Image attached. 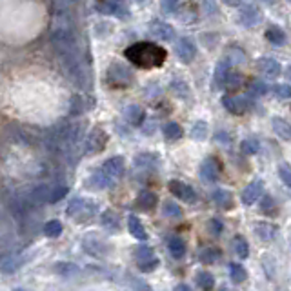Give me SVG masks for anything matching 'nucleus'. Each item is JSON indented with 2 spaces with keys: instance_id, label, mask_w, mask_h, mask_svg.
Masks as SVG:
<instances>
[{
  "instance_id": "obj_1",
  "label": "nucleus",
  "mask_w": 291,
  "mask_h": 291,
  "mask_svg": "<svg viewBox=\"0 0 291 291\" xmlns=\"http://www.w3.org/2000/svg\"><path fill=\"white\" fill-rule=\"evenodd\" d=\"M124 55L129 62H133L135 66L142 67V69L160 67L167 57L166 50L153 42H135L126 50Z\"/></svg>"
},
{
  "instance_id": "obj_2",
  "label": "nucleus",
  "mask_w": 291,
  "mask_h": 291,
  "mask_svg": "<svg viewBox=\"0 0 291 291\" xmlns=\"http://www.w3.org/2000/svg\"><path fill=\"white\" fill-rule=\"evenodd\" d=\"M126 164L122 157H111L108 158L100 169H96L89 179V186L95 189H108L115 186V182L124 175Z\"/></svg>"
},
{
  "instance_id": "obj_3",
  "label": "nucleus",
  "mask_w": 291,
  "mask_h": 291,
  "mask_svg": "<svg viewBox=\"0 0 291 291\" xmlns=\"http://www.w3.org/2000/svg\"><path fill=\"white\" fill-rule=\"evenodd\" d=\"M96 213V204L87 199H73L67 206V215L77 221H87Z\"/></svg>"
},
{
  "instance_id": "obj_4",
  "label": "nucleus",
  "mask_w": 291,
  "mask_h": 291,
  "mask_svg": "<svg viewBox=\"0 0 291 291\" xmlns=\"http://www.w3.org/2000/svg\"><path fill=\"white\" fill-rule=\"evenodd\" d=\"M237 22L244 28H257L262 22V11L255 4H240L237 13Z\"/></svg>"
},
{
  "instance_id": "obj_5",
  "label": "nucleus",
  "mask_w": 291,
  "mask_h": 291,
  "mask_svg": "<svg viewBox=\"0 0 291 291\" xmlns=\"http://www.w3.org/2000/svg\"><path fill=\"white\" fill-rule=\"evenodd\" d=\"M108 80H109V84H113V86H116V87H126L133 82V75H131V71H129L128 66L116 62L109 67Z\"/></svg>"
},
{
  "instance_id": "obj_6",
  "label": "nucleus",
  "mask_w": 291,
  "mask_h": 291,
  "mask_svg": "<svg viewBox=\"0 0 291 291\" xmlns=\"http://www.w3.org/2000/svg\"><path fill=\"white\" fill-rule=\"evenodd\" d=\"M106 144H108V135L102 128H93L89 131L86 138V146H84V150H86L87 155H95L100 153V151L104 150Z\"/></svg>"
},
{
  "instance_id": "obj_7",
  "label": "nucleus",
  "mask_w": 291,
  "mask_h": 291,
  "mask_svg": "<svg viewBox=\"0 0 291 291\" xmlns=\"http://www.w3.org/2000/svg\"><path fill=\"white\" fill-rule=\"evenodd\" d=\"M221 171H222V164L219 162V158L208 157L200 164V179L204 182H216L219 177H221Z\"/></svg>"
},
{
  "instance_id": "obj_8",
  "label": "nucleus",
  "mask_w": 291,
  "mask_h": 291,
  "mask_svg": "<svg viewBox=\"0 0 291 291\" xmlns=\"http://www.w3.org/2000/svg\"><path fill=\"white\" fill-rule=\"evenodd\" d=\"M135 257H137V266L140 268L142 271L155 270V268H157V264H158L153 250H151L150 246H146V244L138 246L137 251H135Z\"/></svg>"
},
{
  "instance_id": "obj_9",
  "label": "nucleus",
  "mask_w": 291,
  "mask_h": 291,
  "mask_svg": "<svg viewBox=\"0 0 291 291\" xmlns=\"http://www.w3.org/2000/svg\"><path fill=\"white\" fill-rule=\"evenodd\" d=\"M169 191L173 193L177 199L184 200V202L191 204L197 200V193L191 186H187L186 182H180V180H171L169 182Z\"/></svg>"
},
{
  "instance_id": "obj_10",
  "label": "nucleus",
  "mask_w": 291,
  "mask_h": 291,
  "mask_svg": "<svg viewBox=\"0 0 291 291\" xmlns=\"http://www.w3.org/2000/svg\"><path fill=\"white\" fill-rule=\"evenodd\" d=\"M222 106H224L231 115H242V113L248 111L250 102H248V99H244V96L226 95L222 96Z\"/></svg>"
},
{
  "instance_id": "obj_11",
  "label": "nucleus",
  "mask_w": 291,
  "mask_h": 291,
  "mask_svg": "<svg viewBox=\"0 0 291 291\" xmlns=\"http://www.w3.org/2000/svg\"><path fill=\"white\" fill-rule=\"evenodd\" d=\"M175 53H177V57H179L184 64H189L193 58H195L197 47H195V44H193V40H189V38L184 37V38H179V42H177Z\"/></svg>"
},
{
  "instance_id": "obj_12",
  "label": "nucleus",
  "mask_w": 291,
  "mask_h": 291,
  "mask_svg": "<svg viewBox=\"0 0 291 291\" xmlns=\"http://www.w3.org/2000/svg\"><path fill=\"white\" fill-rule=\"evenodd\" d=\"M262 191H264V184H262V180H253V182L248 184V186L244 187V191H242V195H240L242 202H244L246 206H251V204H255L258 199H260Z\"/></svg>"
},
{
  "instance_id": "obj_13",
  "label": "nucleus",
  "mask_w": 291,
  "mask_h": 291,
  "mask_svg": "<svg viewBox=\"0 0 291 291\" xmlns=\"http://www.w3.org/2000/svg\"><path fill=\"white\" fill-rule=\"evenodd\" d=\"M82 246H84V250L87 251L89 255H93V257H104V253H106V244L102 240L99 238V235H87V237H84V242H82Z\"/></svg>"
},
{
  "instance_id": "obj_14",
  "label": "nucleus",
  "mask_w": 291,
  "mask_h": 291,
  "mask_svg": "<svg viewBox=\"0 0 291 291\" xmlns=\"http://www.w3.org/2000/svg\"><path fill=\"white\" fill-rule=\"evenodd\" d=\"M150 28H151V33H153L157 38H160V40L171 42L175 38V28L164 20H153Z\"/></svg>"
},
{
  "instance_id": "obj_15",
  "label": "nucleus",
  "mask_w": 291,
  "mask_h": 291,
  "mask_svg": "<svg viewBox=\"0 0 291 291\" xmlns=\"http://www.w3.org/2000/svg\"><path fill=\"white\" fill-rule=\"evenodd\" d=\"M257 67L262 75L268 77V79H275V77L280 75V64L275 60V58L264 57L257 62Z\"/></svg>"
},
{
  "instance_id": "obj_16",
  "label": "nucleus",
  "mask_w": 291,
  "mask_h": 291,
  "mask_svg": "<svg viewBox=\"0 0 291 291\" xmlns=\"http://www.w3.org/2000/svg\"><path fill=\"white\" fill-rule=\"evenodd\" d=\"M51 189L53 187L47 186V184H40V186H35L29 193L28 200L31 204H44V202H50V197H51Z\"/></svg>"
},
{
  "instance_id": "obj_17",
  "label": "nucleus",
  "mask_w": 291,
  "mask_h": 291,
  "mask_svg": "<svg viewBox=\"0 0 291 291\" xmlns=\"http://www.w3.org/2000/svg\"><path fill=\"white\" fill-rule=\"evenodd\" d=\"M157 202H158L157 195H155L153 191H150V189H144V191H140L137 197V208L144 209V211L153 209L155 206H157Z\"/></svg>"
},
{
  "instance_id": "obj_18",
  "label": "nucleus",
  "mask_w": 291,
  "mask_h": 291,
  "mask_svg": "<svg viewBox=\"0 0 291 291\" xmlns=\"http://www.w3.org/2000/svg\"><path fill=\"white\" fill-rule=\"evenodd\" d=\"M128 229H129V233L133 235L137 240H148V233H146V228L142 226V222H140V219L138 216H135V215H129V219H128Z\"/></svg>"
},
{
  "instance_id": "obj_19",
  "label": "nucleus",
  "mask_w": 291,
  "mask_h": 291,
  "mask_svg": "<svg viewBox=\"0 0 291 291\" xmlns=\"http://www.w3.org/2000/svg\"><path fill=\"white\" fill-rule=\"evenodd\" d=\"M124 116H126V120H128L129 124L140 126L142 122H144V118H146V113H144V109H142L140 106L131 104V106H128V108H126Z\"/></svg>"
},
{
  "instance_id": "obj_20",
  "label": "nucleus",
  "mask_w": 291,
  "mask_h": 291,
  "mask_svg": "<svg viewBox=\"0 0 291 291\" xmlns=\"http://www.w3.org/2000/svg\"><path fill=\"white\" fill-rule=\"evenodd\" d=\"M271 126H273L275 133L279 135L282 140L291 142V124L289 122L284 120V118H280V116H275L273 122H271Z\"/></svg>"
},
{
  "instance_id": "obj_21",
  "label": "nucleus",
  "mask_w": 291,
  "mask_h": 291,
  "mask_svg": "<svg viewBox=\"0 0 291 291\" xmlns=\"http://www.w3.org/2000/svg\"><path fill=\"white\" fill-rule=\"evenodd\" d=\"M135 166L138 169H144V171H151L158 166V157L153 153H142L135 158Z\"/></svg>"
},
{
  "instance_id": "obj_22",
  "label": "nucleus",
  "mask_w": 291,
  "mask_h": 291,
  "mask_svg": "<svg viewBox=\"0 0 291 291\" xmlns=\"http://www.w3.org/2000/svg\"><path fill=\"white\" fill-rule=\"evenodd\" d=\"M255 233L257 237L264 242H270L277 235V228L273 224H266V222H255Z\"/></svg>"
},
{
  "instance_id": "obj_23",
  "label": "nucleus",
  "mask_w": 291,
  "mask_h": 291,
  "mask_svg": "<svg viewBox=\"0 0 291 291\" xmlns=\"http://www.w3.org/2000/svg\"><path fill=\"white\" fill-rule=\"evenodd\" d=\"M266 40L271 42L273 46H284L287 40L286 33H284V29H280L279 26H270L266 29Z\"/></svg>"
},
{
  "instance_id": "obj_24",
  "label": "nucleus",
  "mask_w": 291,
  "mask_h": 291,
  "mask_svg": "<svg viewBox=\"0 0 291 291\" xmlns=\"http://www.w3.org/2000/svg\"><path fill=\"white\" fill-rule=\"evenodd\" d=\"M229 66H231V60L228 57L219 60V64L215 67V86H224V80L229 73Z\"/></svg>"
},
{
  "instance_id": "obj_25",
  "label": "nucleus",
  "mask_w": 291,
  "mask_h": 291,
  "mask_svg": "<svg viewBox=\"0 0 291 291\" xmlns=\"http://www.w3.org/2000/svg\"><path fill=\"white\" fill-rule=\"evenodd\" d=\"M195 284L202 291H211L215 287V277L209 271H199L195 277Z\"/></svg>"
},
{
  "instance_id": "obj_26",
  "label": "nucleus",
  "mask_w": 291,
  "mask_h": 291,
  "mask_svg": "<svg viewBox=\"0 0 291 291\" xmlns=\"http://www.w3.org/2000/svg\"><path fill=\"white\" fill-rule=\"evenodd\" d=\"M213 200H215L216 206L222 209L233 208V195L228 189H216V191L213 193Z\"/></svg>"
},
{
  "instance_id": "obj_27",
  "label": "nucleus",
  "mask_w": 291,
  "mask_h": 291,
  "mask_svg": "<svg viewBox=\"0 0 291 291\" xmlns=\"http://www.w3.org/2000/svg\"><path fill=\"white\" fill-rule=\"evenodd\" d=\"M24 257H6L4 260L0 262V270L4 273H13V271H17L24 264Z\"/></svg>"
},
{
  "instance_id": "obj_28",
  "label": "nucleus",
  "mask_w": 291,
  "mask_h": 291,
  "mask_svg": "<svg viewBox=\"0 0 291 291\" xmlns=\"http://www.w3.org/2000/svg\"><path fill=\"white\" fill-rule=\"evenodd\" d=\"M162 131H164V137H166L167 140H171V142H173V140H179V138L184 135V129L180 128V126L177 124V122H167V124L164 126Z\"/></svg>"
},
{
  "instance_id": "obj_29",
  "label": "nucleus",
  "mask_w": 291,
  "mask_h": 291,
  "mask_svg": "<svg viewBox=\"0 0 291 291\" xmlns=\"http://www.w3.org/2000/svg\"><path fill=\"white\" fill-rule=\"evenodd\" d=\"M233 248H235L237 257L240 258H248V255H250V244H248V240L242 235H237V237L233 238Z\"/></svg>"
},
{
  "instance_id": "obj_30",
  "label": "nucleus",
  "mask_w": 291,
  "mask_h": 291,
  "mask_svg": "<svg viewBox=\"0 0 291 291\" xmlns=\"http://www.w3.org/2000/svg\"><path fill=\"white\" fill-rule=\"evenodd\" d=\"M242 82H244V75H242V73H231V71H229L224 80V87L229 89V91H235V89H238V87L242 86Z\"/></svg>"
},
{
  "instance_id": "obj_31",
  "label": "nucleus",
  "mask_w": 291,
  "mask_h": 291,
  "mask_svg": "<svg viewBox=\"0 0 291 291\" xmlns=\"http://www.w3.org/2000/svg\"><path fill=\"white\" fill-rule=\"evenodd\" d=\"M75 4H77V0H53V9L58 17H66Z\"/></svg>"
},
{
  "instance_id": "obj_32",
  "label": "nucleus",
  "mask_w": 291,
  "mask_h": 291,
  "mask_svg": "<svg viewBox=\"0 0 291 291\" xmlns=\"http://www.w3.org/2000/svg\"><path fill=\"white\" fill-rule=\"evenodd\" d=\"M221 257L222 253L219 248H206V250L200 251V260H202L204 264H215Z\"/></svg>"
},
{
  "instance_id": "obj_33",
  "label": "nucleus",
  "mask_w": 291,
  "mask_h": 291,
  "mask_svg": "<svg viewBox=\"0 0 291 291\" xmlns=\"http://www.w3.org/2000/svg\"><path fill=\"white\" fill-rule=\"evenodd\" d=\"M162 213L167 219H179V216L182 215V209H180L179 204L173 202V200H166L162 206Z\"/></svg>"
},
{
  "instance_id": "obj_34",
  "label": "nucleus",
  "mask_w": 291,
  "mask_h": 291,
  "mask_svg": "<svg viewBox=\"0 0 291 291\" xmlns=\"http://www.w3.org/2000/svg\"><path fill=\"white\" fill-rule=\"evenodd\" d=\"M169 253L173 255L175 258H180L186 255V242L182 238H171L169 240Z\"/></svg>"
},
{
  "instance_id": "obj_35",
  "label": "nucleus",
  "mask_w": 291,
  "mask_h": 291,
  "mask_svg": "<svg viewBox=\"0 0 291 291\" xmlns=\"http://www.w3.org/2000/svg\"><path fill=\"white\" fill-rule=\"evenodd\" d=\"M229 277H231L233 282L242 284L246 279H248V273H246V270L240 266V264H231V266H229Z\"/></svg>"
},
{
  "instance_id": "obj_36",
  "label": "nucleus",
  "mask_w": 291,
  "mask_h": 291,
  "mask_svg": "<svg viewBox=\"0 0 291 291\" xmlns=\"http://www.w3.org/2000/svg\"><path fill=\"white\" fill-rule=\"evenodd\" d=\"M44 235L50 238H55L58 235H62V224L58 221H47L44 224Z\"/></svg>"
},
{
  "instance_id": "obj_37",
  "label": "nucleus",
  "mask_w": 291,
  "mask_h": 291,
  "mask_svg": "<svg viewBox=\"0 0 291 291\" xmlns=\"http://www.w3.org/2000/svg\"><path fill=\"white\" fill-rule=\"evenodd\" d=\"M191 137L195 140H204V138L208 137V124L204 120H197L191 128Z\"/></svg>"
},
{
  "instance_id": "obj_38",
  "label": "nucleus",
  "mask_w": 291,
  "mask_h": 291,
  "mask_svg": "<svg viewBox=\"0 0 291 291\" xmlns=\"http://www.w3.org/2000/svg\"><path fill=\"white\" fill-rule=\"evenodd\" d=\"M240 150L246 155H257L258 150H260V144H258L257 138H246V140H242Z\"/></svg>"
},
{
  "instance_id": "obj_39",
  "label": "nucleus",
  "mask_w": 291,
  "mask_h": 291,
  "mask_svg": "<svg viewBox=\"0 0 291 291\" xmlns=\"http://www.w3.org/2000/svg\"><path fill=\"white\" fill-rule=\"evenodd\" d=\"M102 224L108 229H118V216H116V213L111 211V209L102 213Z\"/></svg>"
},
{
  "instance_id": "obj_40",
  "label": "nucleus",
  "mask_w": 291,
  "mask_h": 291,
  "mask_svg": "<svg viewBox=\"0 0 291 291\" xmlns=\"http://www.w3.org/2000/svg\"><path fill=\"white\" fill-rule=\"evenodd\" d=\"M266 91H268L266 84L260 82V80H253V82L250 84V95L255 96V99H257V96L266 95Z\"/></svg>"
},
{
  "instance_id": "obj_41",
  "label": "nucleus",
  "mask_w": 291,
  "mask_h": 291,
  "mask_svg": "<svg viewBox=\"0 0 291 291\" xmlns=\"http://www.w3.org/2000/svg\"><path fill=\"white\" fill-rule=\"evenodd\" d=\"M279 177H280V180H282V182L291 189V166H289V164H286V162L280 164V166H279Z\"/></svg>"
},
{
  "instance_id": "obj_42",
  "label": "nucleus",
  "mask_w": 291,
  "mask_h": 291,
  "mask_svg": "<svg viewBox=\"0 0 291 291\" xmlns=\"http://www.w3.org/2000/svg\"><path fill=\"white\" fill-rule=\"evenodd\" d=\"M273 93L277 99H291V86L289 84H279L273 87Z\"/></svg>"
},
{
  "instance_id": "obj_43",
  "label": "nucleus",
  "mask_w": 291,
  "mask_h": 291,
  "mask_svg": "<svg viewBox=\"0 0 291 291\" xmlns=\"http://www.w3.org/2000/svg\"><path fill=\"white\" fill-rule=\"evenodd\" d=\"M67 195V187L66 186H53V189H51V197H50V202H58L60 199H64V197Z\"/></svg>"
},
{
  "instance_id": "obj_44",
  "label": "nucleus",
  "mask_w": 291,
  "mask_h": 291,
  "mask_svg": "<svg viewBox=\"0 0 291 291\" xmlns=\"http://www.w3.org/2000/svg\"><path fill=\"white\" fill-rule=\"evenodd\" d=\"M260 209L262 211H266L268 215H275V211H277L275 200L271 199V197H264V200H262V204H260Z\"/></svg>"
},
{
  "instance_id": "obj_45",
  "label": "nucleus",
  "mask_w": 291,
  "mask_h": 291,
  "mask_svg": "<svg viewBox=\"0 0 291 291\" xmlns=\"http://www.w3.org/2000/svg\"><path fill=\"white\" fill-rule=\"evenodd\" d=\"M222 229H224V224H222L221 221H216V219H211V221H209V231H211L213 235H221Z\"/></svg>"
},
{
  "instance_id": "obj_46",
  "label": "nucleus",
  "mask_w": 291,
  "mask_h": 291,
  "mask_svg": "<svg viewBox=\"0 0 291 291\" xmlns=\"http://www.w3.org/2000/svg\"><path fill=\"white\" fill-rule=\"evenodd\" d=\"M179 8V0H162V11L164 13H173Z\"/></svg>"
},
{
  "instance_id": "obj_47",
  "label": "nucleus",
  "mask_w": 291,
  "mask_h": 291,
  "mask_svg": "<svg viewBox=\"0 0 291 291\" xmlns=\"http://www.w3.org/2000/svg\"><path fill=\"white\" fill-rule=\"evenodd\" d=\"M175 291H191V287L187 284H179V286H175Z\"/></svg>"
},
{
  "instance_id": "obj_48",
  "label": "nucleus",
  "mask_w": 291,
  "mask_h": 291,
  "mask_svg": "<svg viewBox=\"0 0 291 291\" xmlns=\"http://www.w3.org/2000/svg\"><path fill=\"white\" fill-rule=\"evenodd\" d=\"M222 2L228 6H240V0H222Z\"/></svg>"
},
{
  "instance_id": "obj_49",
  "label": "nucleus",
  "mask_w": 291,
  "mask_h": 291,
  "mask_svg": "<svg viewBox=\"0 0 291 291\" xmlns=\"http://www.w3.org/2000/svg\"><path fill=\"white\" fill-rule=\"evenodd\" d=\"M286 75H287V79L291 80V66H287V69H286Z\"/></svg>"
},
{
  "instance_id": "obj_50",
  "label": "nucleus",
  "mask_w": 291,
  "mask_h": 291,
  "mask_svg": "<svg viewBox=\"0 0 291 291\" xmlns=\"http://www.w3.org/2000/svg\"><path fill=\"white\" fill-rule=\"evenodd\" d=\"M262 2H266L268 6H271V4H275V0H262Z\"/></svg>"
},
{
  "instance_id": "obj_51",
  "label": "nucleus",
  "mask_w": 291,
  "mask_h": 291,
  "mask_svg": "<svg viewBox=\"0 0 291 291\" xmlns=\"http://www.w3.org/2000/svg\"><path fill=\"white\" fill-rule=\"evenodd\" d=\"M219 291H228V289H226V287H222V289H219Z\"/></svg>"
},
{
  "instance_id": "obj_52",
  "label": "nucleus",
  "mask_w": 291,
  "mask_h": 291,
  "mask_svg": "<svg viewBox=\"0 0 291 291\" xmlns=\"http://www.w3.org/2000/svg\"><path fill=\"white\" fill-rule=\"evenodd\" d=\"M15 291H26V289H15Z\"/></svg>"
},
{
  "instance_id": "obj_53",
  "label": "nucleus",
  "mask_w": 291,
  "mask_h": 291,
  "mask_svg": "<svg viewBox=\"0 0 291 291\" xmlns=\"http://www.w3.org/2000/svg\"><path fill=\"white\" fill-rule=\"evenodd\" d=\"M140 2H142V0H140Z\"/></svg>"
},
{
  "instance_id": "obj_54",
  "label": "nucleus",
  "mask_w": 291,
  "mask_h": 291,
  "mask_svg": "<svg viewBox=\"0 0 291 291\" xmlns=\"http://www.w3.org/2000/svg\"><path fill=\"white\" fill-rule=\"evenodd\" d=\"M289 2H291V0H289Z\"/></svg>"
}]
</instances>
